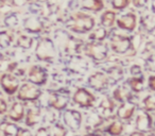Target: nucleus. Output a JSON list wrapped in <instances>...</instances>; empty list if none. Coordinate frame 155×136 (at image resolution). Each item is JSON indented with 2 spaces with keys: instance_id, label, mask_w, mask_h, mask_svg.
Wrapping results in <instances>:
<instances>
[{
  "instance_id": "obj_41",
  "label": "nucleus",
  "mask_w": 155,
  "mask_h": 136,
  "mask_svg": "<svg viewBox=\"0 0 155 136\" xmlns=\"http://www.w3.org/2000/svg\"><path fill=\"white\" fill-rule=\"evenodd\" d=\"M153 8H154V12H155V2H153Z\"/></svg>"
},
{
  "instance_id": "obj_14",
  "label": "nucleus",
  "mask_w": 155,
  "mask_h": 136,
  "mask_svg": "<svg viewBox=\"0 0 155 136\" xmlns=\"http://www.w3.org/2000/svg\"><path fill=\"white\" fill-rule=\"evenodd\" d=\"M67 99L66 96H64L63 94H55V95L52 96V98L50 99V102H51V105L53 106L56 110H62L66 106L67 104Z\"/></svg>"
},
{
  "instance_id": "obj_29",
  "label": "nucleus",
  "mask_w": 155,
  "mask_h": 136,
  "mask_svg": "<svg viewBox=\"0 0 155 136\" xmlns=\"http://www.w3.org/2000/svg\"><path fill=\"white\" fill-rule=\"evenodd\" d=\"M10 41H11V37L9 36L8 34H5V33H1L0 34V45L3 47V43H5V46H8L10 44Z\"/></svg>"
},
{
  "instance_id": "obj_11",
  "label": "nucleus",
  "mask_w": 155,
  "mask_h": 136,
  "mask_svg": "<svg viewBox=\"0 0 155 136\" xmlns=\"http://www.w3.org/2000/svg\"><path fill=\"white\" fill-rule=\"evenodd\" d=\"M136 124H137L138 130L140 131H148L151 129V117L148 115V113L141 112L138 114L137 120H136Z\"/></svg>"
},
{
  "instance_id": "obj_1",
  "label": "nucleus",
  "mask_w": 155,
  "mask_h": 136,
  "mask_svg": "<svg viewBox=\"0 0 155 136\" xmlns=\"http://www.w3.org/2000/svg\"><path fill=\"white\" fill-rule=\"evenodd\" d=\"M95 25V20L91 16L85 15V14H75L70 19V28L71 30L79 33H85L91 30Z\"/></svg>"
},
{
  "instance_id": "obj_38",
  "label": "nucleus",
  "mask_w": 155,
  "mask_h": 136,
  "mask_svg": "<svg viewBox=\"0 0 155 136\" xmlns=\"http://www.w3.org/2000/svg\"><path fill=\"white\" fill-rule=\"evenodd\" d=\"M131 136H143V134H142L141 132H133V133L131 134Z\"/></svg>"
},
{
  "instance_id": "obj_22",
  "label": "nucleus",
  "mask_w": 155,
  "mask_h": 136,
  "mask_svg": "<svg viewBox=\"0 0 155 136\" xmlns=\"http://www.w3.org/2000/svg\"><path fill=\"white\" fill-rule=\"evenodd\" d=\"M38 118V111L37 110H29L28 115H27V124L33 125L37 122Z\"/></svg>"
},
{
  "instance_id": "obj_21",
  "label": "nucleus",
  "mask_w": 155,
  "mask_h": 136,
  "mask_svg": "<svg viewBox=\"0 0 155 136\" xmlns=\"http://www.w3.org/2000/svg\"><path fill=\"white\" fill-rule=\"evenodd\" d=\"M123 131V125L119 121H115L112 124L108 127V132H110L112 135H119L121 132Z\"/></svg>"
},
{
  "instance_id": "obj_7",
  "label": "nucleus",
  "mask_w": 155,
  "mask_h": 136,
  "mask_svg": "<svg viewBox=\"0 0 155 136\" xmlns=\"http://www.w3.org/2000/svg\"><path fill=\"white\" fill-rule=\"evenodd\" d=\"M41 91L35 85L32 84H24L19 89L18 98L20 100H35L39 97Z\"/></svg>"
},
{
  "instance_id": "obj_9",
  "label": "nucleus",
  "mask_w": 155,
  "mask_h": 136,
  "mask_svg": "<svg viewBox=\"0 0 155 136\" xmlns=\"http://www.w3.org/2000/svg\"><path fill=\"white\" fill-rule=\"evenodd\" d=\"M29 80L32 83L41 85L46 81V71L39 66H33L29 72Z\"/></svg>"
},
{
  "instance_id": "obj_19",
  "label": "nucleus",
  "mask_w": 155,
  "mask_h": 136,
  "mask_svg": "<svg viewBox=\"0 0 155 136\" xmlns=\"http://www.w3.org/2000/svg\"><path fill=\"white\" fill-rule=\"evenodd\" d=\"M84 8L87 10H93V11H100V10L103 8V2L100 1V0H94V1H88V2H85Z\"/></svg>"
},
{
  "instance_id": "obj_6",
  "label": "nucleus",
  "mask_w": 155,
  "mask_h": 136,
  "mask_svg": "<svg viewBox=\"0 0 155 136\" xmlns=\"http://www.w3.org/2000/svg\"><path fill=\"white\" fill-rule=\"evenodd\" d=\"M64 121L71 130L75 131L81 127V121H82V116L78 111L69 110L64 113Z\"/></svg>"
},
{
  "instance_id": "obj_39",
  "label": "nucleus",
  "mask_w": 155,
  "mask_h": 136,
  "mask_svg": "<svg viewBox=\"0 0 155 136\" xmlns=\"http://www.w3.org/2000/svg\"><path fill=\"white\" fill-rule=\"evenodd\" d=\"M2 62H3V56H2V54L0 53V67H1V64H2Z\"/></svg>"
},
{
  "instance_id": "obj_36",
  "label": "nucleus",
  "mask_w": 155,
  "mask_h": 136,
  "mask_svg": "<svg viewBox=\"0 0 155 136\" xmlns=\"http://www.w3.org/2000/svg\"><path fill=\"white\" fill-rule=\"evenodd\" d=\"M131 72L133 75H137V74H140V67L139 66H133L131 68Z\"/></svg>"
},
{
  "instance_id": "obj_5",
  "label": "nucleus",
  "mask_w": 155,
  "mask_h": 136,
  "mask_svg": "<svg viewBox=\"0 0 155 136\" xmlns=\"http://www.w3.org/2000/svg\"><path fill=\"white\" fill-rule=\"evenodd\" d=\"M73 101L79 105L83 106V108H86V106L93 105L94 102H95V97L88 91L81 88L75 91L74 96H73Z\"/></svg>"
},
{
  "instance_id": "obj_15",
  "label": "nucleus",
  "mask_w": 155,
  "mask_h": 136,
  "mask_svg": "<svg viewBox=\"0 0 155 136\" xmlns=\"http://www.w3.org/2000/svg\"><path fill=\"white\" fill-rule=\"evenodd\" d=\"M22 116H24V105L19 102H16L12 106L9 117L14 121H19L22 118Z\"/></svg>"
},
{
  "instance_id": "obj_18",
  "label": "nucleus",
  "mask_w": 155,
  "mask_h": 136,
  "mask_svg": "<svg viewBox=\"0 0 155 136\" xmlns=\"http://www.w3.org/2000/svg\"><path fill=\"white\" fill-rule=\"evenodd\" d=\"M25 25H26V28L28 30L32 31V32H37L41 28V24H39V22L36 18H28L26 20V22H25Z\"/></svg>"
},
{
  "instance_id": "obj_34",
  "label": "nucleus",
  "mask_w": 155,
  "mask_h": 136,
  "mask_svg": "<svg viewBox=\"0 0 155 136\" xmlns=\"http://www.w3.org/2000/svg\"><path fill=\"white\" fill-rule=\"evenodd\" d=\"M149 85H150L151 89L155 91V76L150 77V79H149Z\"/></svg>"
},
{
  "instance_id": "obj_8",
  "label": "nucleus",
  "mask_w": 155,
  "mask_h": 136,
  "mask_svg": "<svg viewBox=\"0 0 155 136\" xmlns=\"http://www.w3.org/2000/svg\"><path fill=\"white\" fill-rule=\"evenodd\" d=\"M0 83H1V86L5 88V91L9 95L14 94L18 88V80L11 75H3L1 77Z\"/></svg>"
},
{
  "instance_id": "obj_27",
  "label": "nucleus",
  "mask_w": 155,
  "mask_h": 136,
  "mask_svg": "<svg viewBox=\"0 0 155 136\" xmlns=\"http://www.w3.org/2000/svg\"><path fill=\"white\" fill-rule=\"evenodd\" d=\"M105 36H106V30L104 28L97 29V30H96L95 32L91 35V38L97 39V41H102V39L105 38Z\"/></svg>"
},
{
  "instance_id": "obj_25",
  "label": "nucleus",
  "mask_w": 155,
  "mask_h": 136,
  "mask_svg": "<svg viewBox=\"0 0 155 136\" xmlns=\"http://www.w3.org/2000/svg\"><path fill=\"white\" fill-rule=\"evenodd\" d=\"M127 97H129V93L125 91L123 88H117L116 91H114V98L117 100V101L124 102V100Z\"/></svg>"
},
{
  "instance_id": "obj_40",
  "label": "nucleus",
  "mask_w": 155,
  "mask_h": 136,
  "mask_svg": "<svg viewBox=\"0 0 155 136\" xmlns=\"http://www.w3.org/2000/svg\"><path fill=\"white\" fill-rule=\"evenodd\" d=\"M86 136H100V135H97V134H89V135H86Z\"/></svg>"
},
{
  "instance_id": "obj_13",
  "label": "nucleus",
  "mask_w": 155,
  "mask_h": 136,
  "mask_svg": "<svg viewBox=\"0 0 155 136\" xmlns=\"http://www.w3.org/2000/svg\"><path fill=\"white\" fill-rule=\"evenodd\" d=\"M135 111V104L132 102H124L118 108V116L121 119H129L132 117Z\"/></svg>"
},
{
  "instance_id": "obj_2",
  "label": "nucleus",
  "mask_w": 155,
  "mask_h": 136,
  "mask_svg": "<svg viewBox=\"0 0 155 136\" xmlns=\"http://www.w3.org/2000/svg\"><path fill=\"white\" fill-rule=\"evenodd\" d=\"M36 55L41 61H50L54 58L53 44L49 39H41L36 47Z\"/></svg>"
},
{
  "instance_id": "obj_4",
  "label": "nucleus",
  "mask_w": 155,
  "mask_h": 136,
  "mask_svg": "<svg viewBox=\"0 0 155 136\" xmlns=\"http://www.w3.org/2000/svg\"><path fill=\"white\" fill-rule=\"evenodd\" d=\"M86 53L95 60H104L107 55V47L101 43H91L86 46Z\"/></svg>"
},
{
  "instance_id": "obj_30",
  "label": "nucleus",
  "mask_w": 155,
  "mask_h": 136,
  "mask_svg": "<svg viewBox=\"0 0 155 136\" xmlns=\"http://www.w3.org/2000/svg\"><path fill=\"white\" fill-rule=\"evenodd\" d=\"M147 67L151 71H155V56H151L147 62Z\"/></svg>"
},
{
  "instance_id": "obj_3",
  "label": "nucleus",
  "mask_w": 155,
  "mask_h": 136,
  "mask_svg": "<svg viewBox=\"0 0 155 136\" xmlns=\"http://www.w3.org/2000/svg\"><path fill=\"white\" fill-rule=\"evenodd\" d=\"M112 48L115 52L117 53H124L127 50H130L133 46L131 38L127 36H122V35H114L112 37Z\"/></svg>"
},
{
  "instance_id": "obj_23",
  "label": "nucleus",
  "mask_w": 155,
  "mask_h": 136,
  "mask_svg": "<svg viewBox=\"0 0 155 136\" xmlns=\"http://www.w3.org/2000/svg\"><path fill=\"white\" fill-rule=\"evenodd\" d=\"M3 132H5V136H17L18 129L16 125L7 123L3 128Z\"/></svg>"
},
{
  "instance_id": "obj_33",
  "label": "nucleus",
  "mask_w": 155,
  "mask_h": 136,
  "mask_svg": "<svg viewBox=\"0 0 155 136\" xmlns=\"http://www.w3.org/2000/svg\"><path fill=\"white\" fill-rule=\"evenodd\" d=\"M7 108H8V105L5 100L0 99V114H3V113L7 111Z\"/></svg>"
},
{
  "instance_id": "obj_16",
  "label": "nucleus",
  "mask_w": 155,
  "mask_h": 136,
  "mask_svg": "<svg viewBox=\"0 0 155 136\" xmlns=\"http://www.w3.org/2000/svg\"><path fill=\"white\" fill-rule=\"evenodd\" d=\"M114 108H115V104L110 99L103 100V102H102L101 105H100V110L102 111V113H103L106 117L110 116V115L113 114Z\"/></svg>"
},
{
  "instance_id": "obj_24",
  "label": "nucleus",
  "mask_w": 155,
  "mask_h": 136,
  "mask_svg": "<svg viewBox=\"0 0 155 136\" xmlns=\"http://www.w3.org/2000/svg\"><path fill=\"white\" fill-rule=\"evenodd\" d=\"M144 108L147 111H155V95H150L143 100Z\"/></svg>"
},
{
  "instance_id": "obj_12",
  "label": "nucleus",
  "mask_w": 155,
  "mask_h": 136,
  "mask_svg": "<svg viewBox=\"0 0 155 136\" xmlns=\"http://www.w3.org/2000/svg\"><path fill=\"white\" fill-rule=\"evenodd\" d=\"M106 82H107L106 77L103 74H100V72L93 75L88 80L89 85L96 89H102L106 85Z\"/></svg>"
},
{
  "instance_id": "obj_17",
  "label": "nucleus",
  "mask_w": 155,
  "mask_h": 136,
  "mask_svg": "<svg viewBox=\"0 0 155 136\" xmlns=\"http://www.w3.org/2000/svg\"><path fill=\"white\" fill-rule=\"evenodd\" d=\"M115 13L112 11H106L105 13H103L101 17V22H102V25L105 27H112L114 25V22H115Z\"/></svg>"
},
{
  "instance_id": "obj_32",
  "label": "nucleus",
  "mask_w": 155,
  "mask_h": 136,
  "mask_svg": "<svg viewBox=\"0 0 155 136\" xmlns=\"http://www.w3.org/2000/svg\"><path fill=\"white\" fill-rule=\"evenodd\" d=\"M65 133H66V132H65L64 128L61 127V125H58L55 132H54V136H64Z\"/></svg>"
},
{
  "instance_id": "obj_20",
  "label": "nucleus",
  "mask_w": 155,
  "mask_h": 136,
  "mask_svg": "<svg viewBox=\"0 0 155 136\" xmlns=\"http://www.w3.org/2000/svg\"><path fill=\"white\" fill-rule=\"evenodd\" d=\"M129 84L134 91H142V88H143V83H142L141 79H139V78L130 79Z\"/></svg>"
},
{
  "instance_id": "obj_28",
  "label": "nucleus",
  "mask_w": 155,
  "mask_h": 136,
  "mask_svg": "<svg viewBox=\"0 0 155 136\" xmlns=\"http://www.w3.org/2000/svg\"><path fill=\"white\" fill-rule=\"evenodd\" d=\"M127 5H129V1H127V0H115V1H113V7L117 10L124 9Z\"/></svg>"
},
{
  "instance_id": "obj_26",
  "label": "nucleus",
  "mask_w": 155,
  "mask_h": 136,
  "mask_svg": "<svg viewBox=\"0 0 155 136\" xmlns=\"http://www.w3.org/2000/svg\"><path fill=\"white\" fill-rule=\"evenodd\" d=\"M17 43H18V46L27 49V48H30L31 45H32V38L29 36H26V35H21V36L18 38Z\"/></svg>"
},
{
  "instance_id": "obj_37",
  "label": "nucleus",
  "mask_w": 155,
  "mask_h": 136,
  "mask_svg": "<svg viewBox=\"0 0 155 136\" xmlns=\"http://www.w3.org/2000/svg\"><path fill=\"white\" fill-rule=\"evenodd\" d=\"M30 134H29L28 131H26V130H20V131H18V134L17 136H29Z\"/></svg>"
},
{
  "instance_id": "obj_31",
  "label": "nucleus",
  "mask_w": 155,
  "mask_h": 136,
  "mask_svg": "<svg viewBox=\"0 0 155 136\" xmlns=\"http://www.w3.org/2000/svg\"><path fill=\"white\" fill-rule=\"evenodd\" d=\"M5 24H7V26H15L17 24V18L15 16H10L5 19Z\"/></svg>"
},
{
  "instance_id": "obj_10",
  "label": "nucleus",
  "mask_w": 155,
  "mask_h": 136,
  "mask_svg": "<svg viewBox=\"0 0 155 136\" xmlns=\"http://www.w3.org/2000/svg\"><path fill=\"white\" fill-rule=\"evenodd\" d=\"M118 26L125 30H134L136 26V17L134 14H127V15L122 16L118 19Z\"/></svg>"
},
{
  "instance_id": "obj_35",
  "label": "nucleus",
  "mask_w": 155,
  "mask_h": 136,
  "mask_svg": "<svg viewBox=\"0 0 155 136\" xmlns=\"http://www.w3.org/2000/svg\"><path fill=\"white\" fill-rule=\"evenodd\" d=\"M36 136H48V132L46 131V129L41 128V129H39L38 131H37Z\"/></svg>"
}]
</instances>
